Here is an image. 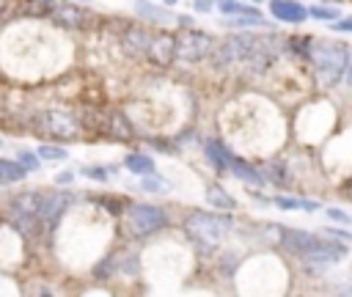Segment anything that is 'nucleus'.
<instances>
[{
	"label": "nucleus",
	"mask_w": 352,
	"mask_h": 297,
	"mask_svg": "<svg viewBox=\"0 0 352 297\" xmlns=\"http://www.w3.org/2000/svg\"><path fill=\"white\" fill-rule=\"evenodd\" d=\"M281 239L292 253H297L305 261H338L347 253V248L338 239H322L303 228H284Z\"/></svg>",
	"instance_id": "f257e3e1"
},
{
	"label": "nucleus",
	"mask_w": 352,
	"mask_h": 297,
	"mask_svg": "<svg viewBox=\"0 0 352 297\" xmlns=\"http://www.w3.org/2000/svg\"><path fill=\"white\" fill-rule=\"evenodd\" d=\"M234 220L231 215H218V212H193L188 220H185V231L193 242L204 245V248H218L229 231H231Z\"/></svg>",
	"instance_id": "f03ea898"
},
{
	"label": "nucleus",
	"mask_w": 352,
	"mask_h": 297,
	"mask_svg": "<svg viewBox=\"0 0 352 297\" xmlns=\"http://www.w3.org/2000/svg\"><path fill=\"white\" fill-rule=\"evenodd\" d=\"M308 58L314 61L316 67V75L322 80V86H336L341 80V72L347 69L349 64V56H347V47L344 45H311L308 50Z\"/></svg>",
	"instance_id": "7ed1b4c3"
},
{
	"label": "nucleus",
	"mask_w": 352,
	"mask_h": 297,
	"mask_svg": "<svg viewBox=\"0 0 352 297\" xmlns=\"http://www.w3.org/2000/svg\"><path fill=\"white\" fill-rule=\"evenodd\" d=\"M259 36H251V34H237L231 39H226L223 45H215L212 47V67L215 69H223V67H231V64H245V58L251 56V50L256 47Z\"/></svg>",
	"instance_id": "20e7f679"
},
{
	"label": "nucleus",
	"mask_w": 352,
	"mask_h": 297,
	"mask_svg": "<svg viewBox=\"0 0 352 297\" xmlns=\"http://www.w3.org/2000/svg\"><path fill=\"white\" fill-rule=\"evenodd\" d=\"M127 220H129V228L135 237H149L168 226V212L154 204H132L127 209Z\"/></svg>",
	"instance_id": "39448f33"
},
{
	"label": "nucleus",
	"mask_w": 352,
	"mask_h": 297,
	"mask_svg": "<svg viewBox=\"0 0 352 297\" xmlns=\"http://www.w3.org/2000/svg\"><path fill=\"white\" fill-rule=\"evenodd\" d=\"M212 47H215V39L207 31H185L176 36V61L199 64V61L210 58Z\"/></svg>",
	"instance_id": "423d86ee"
},
{
	"label": "nucleus",
	"mask_w": 352,
	"mask_h": 297,
	"mask_svg": "<svg viewBox=\"0 0 352 297\" xmlns=\"http://www.w3.org/2000/svg\"><path fill=\"white\" fill-rule=\"evenodd\" d=\"M36 130L47 138H55V141H72V138H77L80 124L66 110H42L36 116Z\"/></svg>",
	"instance_id": "0eeeda50"
},
{
	"label": "nucleus",
	"mask_w": 352,
	"mask_h": 297,
	"mask_svg": "<svg viewBox=\"0 0 352 297\" xmlns=\"http://www.w3.org/2000/svg\"><path fill=\"white\" fill-rule=\"evenodd\" d=\"M146 58L154 67H171L176 61V36H171L168 31L151 34L149 47H146Z\"/></svg>",
	"instance_id": "6e6552de"
},
{
	"label": "nucleus",
	"mask_w": 352,
	"mask_h": 297,
	"mask_svg": "<svg viewBox=\"0 0 352 297\" xmlns=\"http://www.w3.org/2000/svg\"><path fill=\"white\" fill-rule=\"evenodd\" d=\"M69 204H72L69 193H45V201H42V209H39V223L55 228L58 220L66 215Z\"/></svg>",
	"instance_id": "1a4fd4ad"
},
{
	"label": "nucleus",
	"mask_w": 352,
	"mask_h": 297,
	"mask_svg": "<svg viewBox=\"0 0 352 297\" xmlns=\"http://www.w3.org/2000/svg\"><path fill=\"white\" fill-rule=\"evenodd\" d=\"M42 201H45V193H39V190L17 193V195L9 201V215H12V217H39Z\"/></svg>",
	"instance_id": "9d476101"
},
{
	"label": "nucleus",
	"mask_w": 352,
	"mask_h": 297,
	"mask_svg": "<svg viewBox=\"0 0 352 297\" xmlns=\"http://www.w3.org/2000/svg\"><path fill=\"white\" fill-rule=\"evenodd\" d=\"M53 17H55V23H61L66 28H88L94 23V14L75 3H55Z\"/></svg>",
	"instance_id": "9b49d317"
},
{
	"label": "nucleus",
	"mask_w": 352,
	"mask_h": 297,
	"mask_svg": "<svg viewBox=\"0 0 352 297\" xmlns=\"http://www.w3.org/2000/svg\"><path fill=\"white\" fill-rule=\"evenodd\" d=\"M270 14L281 23H303L308 20V9L294 0H270Z\"/></svg>",
	"instance_id": "f8f14e48"
},
{
	"label": "nucleus",
	"mask_w": 352,
	"mask_h": 297,
	"mask_svg": "<svg viewBox=\"0 0 352 297\" xmlns=\"http://www.w3.org/2000/svg\"><path fill=\"white\" fill-rule=\"evenodd\" d=\"M149 39H151V34H149L146 28H140V25H132V28L124 34V39H121V45H124V53H127V56H132V58H146V47H149Z\"/></svg>",
	"instance_id": "ddd939ff"
},
{
	"label": "nucleus",
	"mask_w": 352,
	"mask_h": 297,
	"mask_svg": "<svg viewBox=\"0 0 352 297\" xmlns=\"http://www.w3.org/2000/svg\"><path fill=\"white\" fill-rule=\"evenodd\" d=\"M229 171H234V176H237V179H242V182H248V185H264V176H262L253 165H248L245 160H240V157H234V154H231Z\"/></svg>",
	"instance_id": "4468645a"
},
{
	"label": "nucleus",
	"mask_w": 352,
	"mask_h": 297,
	"mask_svg": "<svg viewBox=\"0 0 352 297\" xmlns=\"http://www.w3.org/2000/svg\"><path fill=\"white\" fill-rule=\"evenodd\" d=\"M25 168L20 160H0V185H14L25 179Z\"/></svg>",
	"instance_id": "2eb2a0df"
},
{
	"label": "nucleus",
	"mask_w": 352,
	"mask_h": 297,
	"mask_svg": "<svg viewBox=\"0 0 352 297\" xmlns=\"http://www.w3.org/2000/svg\"><path fill=\"white\" fill-rule=\"evenodd\" d=\"M207 157L212 160V165L218 171H229V163H231V152L221 143V141H207Z\"/></svg>",
	"instance_id": "dca6fc26"
},
{
	"label": "nucleus",
	"mask_w": 352,
	"mask_h": 297,
	"mask_svg": "<svg viewBox=\"0 0 352 297\" xmlns=\"http://www.w3.org/2000/svg\"><path fill=\"white\" fill-rule=\"evenodd\" d=\"M207 201H210L215 209H223V212H229V209L237 206V201H234L221 185H210V187H207Z\"/></svg>",
	"instance_id": "f3484780"
},
{
	"label": "nucleus",
	"mask_w": 352,
	"mask_h": 297,
	"mask_svg": "<svg viewBox=\"0 0 352 297\" xmlns=\"http://www.w3.org/2000/svg\"><path fill=\"white\" fill-rule=\"evenodd\" d=\"M124 165H127L132 174H140V176H146V174H154V160H151L149 154H140V152H135V154H127Z\"/></svg>",
	"instance_id": "a211bd4d"
},
{
	"label": "nucleus",
	"mask_w": 352,
	"mask_h": 297,
	"mask_svg": "<svg viewBox=\"0 0 352 297\" xmlns=\"http://www.w3.org/2000/svg\"><path fill=\"white\" fill-rule=\"evenodd\" d=\"M110 135H116V138H132V127H129V121H127L124 116L113 113V116H110Z\"/></svg>",
	"instance_id": "6ab92c4d"
},
{
	"label": "nucleus",
	"mask_w": 352,
	"mask_h": 297,
	"mask_svg": "<svg viewBox=\"0 0 352 297\" xmlns=\"http://www.w3.org/2000/svg\"><path fill=\"white\" fill-rule=\"evenodd\" d=\"M275 206H281V209H308V212L319 209V204H314V201H300V198H284V195H278V198H275Z\"/></svg>",
	"instance_id": "aec40b11"
},
{
	"label": "nucleus",
	"mask_w": 352,
	"mask_h": 297,
	"mask_svg": "<svg viewBox=\"0 0 352 297\" xmlns=\"http://www.w3.org/2000/svg\"><path fill=\"white\" fill-rule=\"evenodd\" d=\"M262 171H264V174H262L264 179H270V182H275V185H286V171H284L281 163H267Z\"/></svg>",
	"instance_id": "412c9836"
},
{
	"label": "nucleus",
	"mask_w": 352,
	"mask_h": 297,
	"mask_svg": "<svg viewBox=\"0 0 352 297\" xmlns=\"http://www.w3.org/2000/svg\"><path fill=\"white\" fill-rule=\"evenodd\" d=\"M116 174V168L110 165H88V168H83V176H88V179H97V182H108L110 176Z\"/></svg>",
	"instance_id": "4be33fe9"
},
{
	"label": "nucleus",
	"mask_w": 352,
	"mask_h": 297,
	"mask_svg": "<svg viewBox=\"0 0 352 297\" xmlns=\"http://www.w3.org/2000/svg\"><path fill=\"white\" fill-rule=\"evenodd\" d=\"M308 17L325 20V23H336V17H341V12L338 9H330V6H311L308 9Z\"/></svg>",
	"instance_id": "5701e85b"
},
{
	"label": "nucleus",
	"mask_w": 352,
	"mask_h": 297,
	"mask_svg": "<svg viewBox=\"0 0 352 297\" xmlns=\"http://www.w3.org/2000/svg\"><path fill=\"white\" fill-rule=\"evenodd\" d=\"M66 157V149L61 146H39V160H64Z\"/></svg>",
	"instance_id": "b1692460"
},
{
	"label": "nucleus",
	"mask_w": 352,
	"mask_h": 297,
	"mask_svg": "<svg viewBox=\"0 0 352 297\" xmlns=\"http://www.w3.org/2000/svg\"><path fill=\"white\" fill-rule=\"evenodd\" d=\"M226 25H264L262 14H240L234 20H226Z\"/></svg>",
	"instance_id": "393cba45"
},
{
	"label": "nucleus",
	"mask_w": 352,
	"mask_h": 297,
	"mask_svg": "<svg viewBox=\"0 0 352 297\" xmlns=\"http://www.w3.org/2000/svg\"><path fill=\"white\" fill-rule=\"evenodd\" d=\"M143 190H149V193H162V190H168V185L154 174H146V179H143Z\"/></svg>",
	"instance_id": "a878e982"
},
{
	"label": "nucleus",
	"mask_w": 352,
	"mask_h": 297,
	"mask_svg": "<svg viewBox=\"0 0 352 297\" xmlns=\"http://www.w3.org/2000/svg\"><path fill=\"white\" fill-rule=\"evenodd\" d=\"M20 163H23L25 171H36L39 168V157L31 154V152H20Z\"/></svg>",
	"instance_id": "bb28decb"
},
{
	"label": "nucleus",
	"mask_w": 352,
	"mask_h": 297,
	"mask_svg": "<svg viewBox=\"0 0 352 297\" xmlns=\"http://www.w3.org/2000/svg\"><path fill=\"white\" fill-rule=\"evenodd\" d=\"M138 9H140L143 14H149L151 20H162V17H165V12H162V9H154V6H149L146 0H138Z\"/></svg>",
	"instance_id": "cd10ccee"
},
{
	"label": "nucleus",
	"mask_w": 352,
	"mask_h": 297,
	"mask_svg": "<svg viewBox=\"0 0 352 297\" xmlns=\"http://www.w3.org/2000/svg\"><path fill=\"white\" fill-rule=\"evenodd\" d=\"M325 234H327L330 239H341V242H349V239H352V234H349V231H341V228H327Z\"/></svg>",
	"instance_id": "c85d7f7f"
},
{
	"label": "nucleus",
	"mask_w": 352,
	"mask_h": 297,
	"mask_svg": "<svg viewBox=\"0 0 352 297\" xmlns=\"http://www.w3.org/2000/svg\"><path fill=\"white\" fill-rule=\"evenodd\" d=\"M327 217L336 220V223H349V220H352V217H349L347 212H341V209H327Z\"/></svg>",
	"instance_id": "c756f323"
},
{
	"label": "nucleus",
	"mask_w": 352,
	"mask_h": 297,
	"mask_svg": "<svg viewBox=\"0 0 352 297\" xmlns=\"http://www.w3.org/2000/svg\"><path fill=\"white\" fill-rule=\"evenodd\" d=\"M333 31H344V34H352V17H349V20H336V23H333Z\"/></svg>",
	"instance_id": "7c9ffc66"
},
{
	"label": "nucleus",
	"mask_w": 352,
	"mask_h": 297,
	"mask_svg": "<svg viewBox=\"0 0 352 297\" xmlns=\"http://www.w3.org/2000/svg\"><path fill=\"white\" fill-rule=\"evenodd\" d=\"M193 3H196L199 12H210L212 9V0H193Z\"/></svg>",
	"instance_id": "2f4dec72"
},
{
	"label": "nucleus",
	"mask_w": 352,
	"mask_h": 297,
	"mask_svg": "<svg viewBox=\"0 0 352 297\" xmlns=\"http://www.w3.org/2000/svg\"><path fill=\"white\" fill-rule=\"evenodd\" d=\"M72 179H75V174H69V171L66 174H58V185H69Z\"/></svg>",
	"instance_id": "473e14b6"
},
{
	"label": "nucleus",
	"mask_w": 352,
	"mask_h": 297,
	"mask_svg": "<svg viewBox=\"0 0 352 297\" xmlns=\"http://www.w3.org/2000/svg\"><path fill=\"white\" fill-rule=\"evenodd\" d=\"M347 86H352V61L347 64Z\"/></svg>",
	"instance_id": "72a5a7b5"
},
{
	"label": "nucleus",
	"mask_w": 352,
	"mask_h": 297,
	"mask_svg": "<svg viewBox=\"0 0 352 297\" xmlns=\"http://www.w3.org/2000/svg\"><path fill=\"white\" fill-rule=\"evenodd\" d=\"M6 9H9V0H0V17L6 14Z\"/></svg>",
	"instance_id": "f704fd0d"
},
{
	"label": "nucleus",
	"mask_w": 352,
	"mask_h": 297,
	"mask_svg": "<svg viewBox=\"0 0 352 297\" xmlns=\"http://www.w3.org/2000/svg\"><path fill=\"white\" fill-rule=\"evenodd\" d=\"M341 292H347V294H352V286H347V289H341Z\"/></svg>",
	"instance_id": "c9c22d12"
},
{
	"label": "nucleus",
	"mask_w": 352,
	"mask_h": 297,
	"mask_svg": "<svg viewBox=\"0 0 352 297\" xmlns=\"http://www.w3.org/2000/svg\"><path fill=\"white\" fill-rule=\"evenodd\" d=\"M165 3H168V6H173V3H176V0H165Z\"/></svg>",
	"instance_id": "e433bc0d"
},
{
	"label": "nucleus",
	"mask_w": 352,
	"mask_h": 297,
	"mask_svg": "<svg viewBox=\"0 0 352 297\" xmlns=\"http://www.w3.org/2000/svg\"><path fill=\"white\" fill-rule=\"evenodd\" d=\"M218 3H229V0H218Z\"/></svg>",
	"instance_id": "4c0bfd02"
},
{
	"label": "nucleus",
	"mask_w": 352,
	"mask_h": 297,
	"mask_svg": "<svg viewBox=\"0 0 352 297\" xmlns=\"http://www.w3.org/2000/svg\"><path fill=\"white\" fill-rule=\"evenodd\" d=\"M349 193H352V187H349Z\"/></svg>",
	"instance_id": "58836bf2"
}]
</instances>
